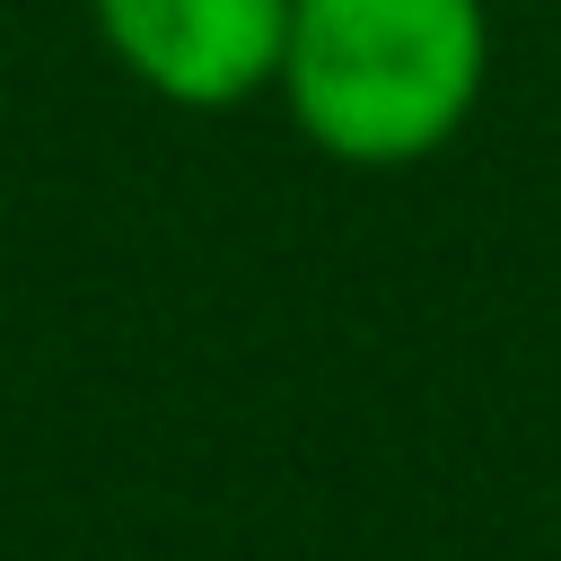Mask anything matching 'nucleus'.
Segmentation results:
<instances>
[{
    "label": "nucleus",
    "instance_id": "nucleus-1",
    "mask_svg": "<svg viewBox=\"0 0 561 561\" xmlns=\"http://www.w3.org/2000/svg\"><path fill=\"white\" fill-rule=\"evenodd\" d=\"M272 88L307 149L421 167L491 88V0H289Z\"/></svg>",
    "mask_w": 561,
    "mask_h": 561
},
{
    "label": "nucleus",
    "instance_id": "nucleus-2",
    "mask_svg": "<svg viewBox=\"0 0 561 561\" xmlns=\"http://www.w3.org/2000/svg\"><path fill=\"white\" fill-rule=\"evenodd\" d=\"M88 18L114 70L184 114L254 105L289 35V0H88Z\"/></svg>",
    "mask_w": 561,
    "mask_h": 561
}]
</instances>
